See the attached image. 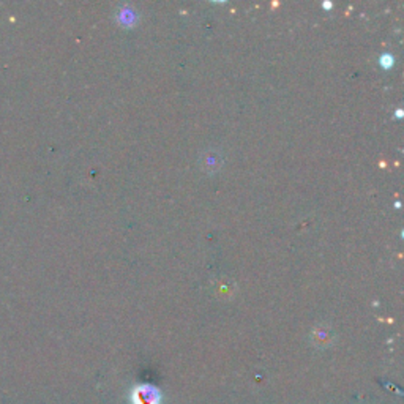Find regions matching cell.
I'll return each mask as SVG.
<instances>
[{"label":"cell","instance_id":"obj_1","mask_svg":"<svg viewBox=\"0 0 404 404\" xmlns=\"http://www.w3.org/2000/svg\"><path fill=\"white\" fill-rule=\"evenodd\" d=\"M131 400L133 404H161V395L157 388L144 384L133 390Z\"/></svg>","mask_w":404,"mask_h":404}]
</instances>
